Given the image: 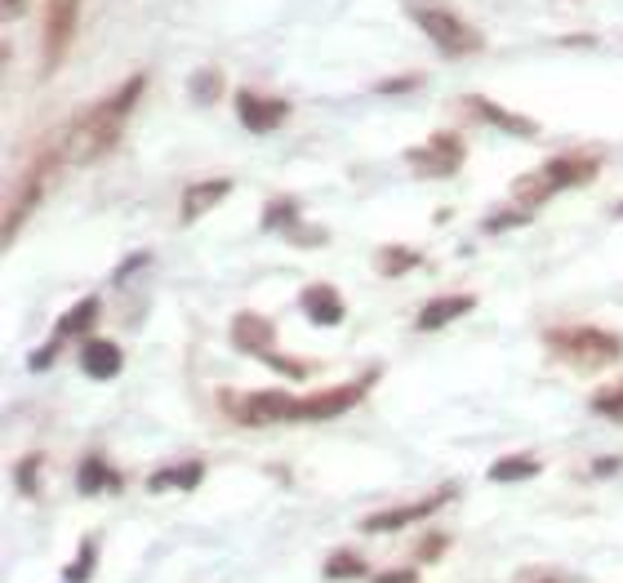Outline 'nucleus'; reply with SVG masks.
Instances as JSON below:
<instances>
[{
  "label": "nucleus",
  "instance_id": "obj_3",
  "mask_svg": "<svg viewBox=\"0 0 623 583\" xmlns=\"http://www.w3.org/2000/svg\"><path fill=\"white\" fill-rule=\"evenodd\" d=\"M414 23H419L428 36H432V45L441 49V54H450V58H463V54H476L481 45V32L476 27H468L459 14H450V10H432V5H424V10H414L409 14Z\"/></svg>",
  "mask_w": 623,
  "mask_h": 583
},
{
  "label": "nucleus",
  "instance_id": "obj_4",
  "mask_svg": "<svg viewBox=\"0 0 623 583\" xmlns=\"http://www.w3.org/2000/svg\"><path fill=\"white\" fill-rule=\"evenodd\" d=\"M370 383H374V370L361 374L357 383H338V387H325V393L303 397L299 410H295V423H321V419H334V415H348L353 406H361V397L370 393Z\"/></svg>",
  "mask_w": 623,
  "mask_h": 583
},
{
  "label": "nucleus",
  "instance_id": "obj_23",
  "mask_svg": "<svg viewBox=\"0 0 623 583\" xmlns=\"http://www.w3.org/2000/svg\"><path fill=\"white\" fill-rule=\"evenodd\" d=\"M219 85H223L219 68L196 72V77H192V98H196V103H215V98H219Z\"/></svg>",
  "mask_w": 623,
  "mask_h": 583
},
{
  "label": "nucleus",
  "instance_id": "obj_11",
  "mask_svg": "<svg viewBox=\"0 0 623 583\" xmlns=\"http://www.w3.org/2000/svg\"><path fill=\"white\" fill-rule=\"evenodd\" d=\"M299 303H303V312H308L312 326H338V320L348 316V303L338 299L334 285H308V290L299 294Z\"/></svg>",
  "mask_w": 623,
  "mask_h": 583
},
{
  "label": "nucleus",
  "instance_id": "obj_8",
  "mask_svg": "<svg viewBox=\"0 0 623 583\" xmlns=\"http://www.w3.org/2000/svg\"><path fill=\"white\" fill-rule=\"evenodd\" d=\"M236 116H241V125L250 129V135H267V129H276L290 116V103L254 94V90H236Z\"/></svg>",
  "mask_w": 623,
  "mask_h": 583
},
{
  "label": "nucleus",
  "instance_id": "obj_13",
  "mask_svg": "<svg viewBox=\"0 0 623 583\" xmlns=\"http://www.w3.org/2000/svg\"><path fill=\"white\" fill-rule=\"evenodd\" d=\"M232 191V178H205V183H192L183 191V223H196L205 210H215L223 197Z\"/></svg>",
  "mask_w": 623,
  "mask_h": 583
},
{
  "label": "nucleus",
  "instance_id": "obj_14",
  "mask_svg": "<svg viewBox=\"0 0 623 583\" xmlns=\"http://www.w3.org/2000/svg\"><path fill=\"white\" fill-rule=\"evenodd\" d=\"M120 365H125V357H120V348L107 343V339H90L85 352H81V370H85L90 378H116Z\"/></svg>",
  "mask_w": 623,
  "mask_h": 583
},
{
  "label": "nucleus",
  "instance_id": "obj_12",
  "mask_svg": "<svg viewBox=\"0 0 623 583\" xmlns=\"http://www.w3.org/2000/svg\"><path fill=\"white\" fill-rule=\"evenodd\" d=\"M276 339V326L267 316H258V312H241L236 320H232V343L241 348V352H254V357H267L272 343Z\"/></svg>",
  "mask_w": 623,
  "mask_h": 583
},
{
  "label": "nucleus",
  "instance_id": "obj_9",
  "mask_svg": "<svg viewBox=\"0 0 623 583\" xmlns=\"http://www.w3.org/2000/svg\"><path fill=\"white\" fill-rule=\"evenodd\" d=\"M446 499H450V490H441V494H432V499H424V503H405V508H392V512H379V516H366V522H361V530H366V535H383V530H401V526H409V522H419V516L437 512V508H441Z\"/></svg>",
  "mask_w": 623,
  "mask_h": 583
},
{
  "label": "nucleus",
  "instance_id": "obj_6",
  "mask_svg": "<svg viewBox=\"0 0 623 583\" xmlns=\"http://www.w3.org/2000/svg\"><path fill=\"white\" fill-rule=\"evenodd\" d=\"M81 0H45V72H54L77 36Z\"/></svg>",
  "mask_w": 623,
  "mask_h": 583
},
{
  "label": "nucleus",
  "instance_id": "obj_22",
  "mask_svg": "<svg viewBox=\"0 0 623 583\" xmlns=\"http://www.w3.org/2000/svg\"><path fill=\"white\" fill-rule=\"evenodd\" d=\"M357 574H366V561L357 552H334L325 561V579H357Z\"/></svg>",
  "mask_w": 623,
  "mask_h": 583
},
{
  "label": "nucleus",
  "instance_id": "obj_5",
  "mask_svg": "<svg viewBox=\"0 0 623 583\" xmlns=\"http://www.w3.org/2000/svg\"><path fill=\"white\" fill-rule=\"evenodd\" d=\"M405 161H409L414 174H424V178H450L463 165V139L450 135V129H441V135H432L424 148H409Z\"/></svg>",
  "mask_w": 623,
  "mask_h": 583
},
{
  "label": "nucleus",
  "instance_id": "obj_28",
  "mask_svg": "<svg viewBox=\"0 0 623 583\" xmlns=\"http://www.w3.org/2000/svg\"><path fill=\"white\" fill-rule=\"evenodd\" d=\"M409 85H419V77H401V81H383V85H379V94H401V90H409Z\"/></svg>",
  "mask_w": 623,
  "mask_h": 583
},
{
  "label": "nucleus",
  "instance_id": "obj_24",
  "mask_svg": "<svg viewBox=\"0 0 623 583\" xmlns=\"http://www.w3.org/2000/svg\"><path fill=\"white\" fill-rule=\"evenodd\" d=\"M592 410L605 415V419H614V423H623V383L610 387V393H601V397H592Z\"/></svg>",
  "mask_w": 623,
  "mask_h": 583
},
{
  "label": "nucleus",
  "instance_id": "obj_10",
  "mask_svg": "<svg viewBox=\"0 0 623 583\" xmlns=\"http://www.w3.org/2000/svg\"><path fill=\"white\" fill-rule=\"evenodd\" d=\"M468 107L481 116V120H491V125H499L504 135H517V139H539V125L530 120V116H517V112H508V107H499L495 98H481V94H468Z\"/></svg>",
  "mask_w": 623,
  "mask_h": 583
},
{
  "label": "nucleus",
  "instance_id": "obj_7",
  "mask_svg": "<svg viewBox=\"0 0 623 583\" xmlns=\"http://www.w3.org/2000/svg\"><path fill=\"white\" fill-rule=\"evenodd\" d=\"M295 410H299V397L290 393H250L236 401L232 415L250 428H263V423H295Z\"/></svg>",
  "mask_w": 623,
  "mask_h": 583
},
{
  "label": "nucleus",
  "instance_id": "obj_25",
  "mask_svg": "<svg viewBox=\"0 0 623 583\" xmlns=\"http://www.w3.org/2000/svg\"><path fill=\"white\" fill-rule=\"evenodd\" d=\"M272 370H281V374H290V378H308V365L303 361H290V357H281V352H267L263 357Z\"/></svg>",
  "mask_w": 623,
  "mask_h": 583
},
{
  "label": "nucleus",
  "instance_id": "obj_2",
  "mask_svg": "<svg viewBox=\"0 0 623 583\" xmlns=\"http://www.w3.org/2000/svg\"><path fill=\"white\" fill-rule=\"evenodd\" d=\"M597 170H601L597 156H557V161H547L539 174L521 178L517 197H526V191H530V201H547V197H557L562 187H579V183L597 178Z\"/></svg>",
  "mask_w": 623,
  "mask_h": 583
},
{
  "label": "nucleus",
  "instance_id": "obj_15",
  "mask_svg": "<svg viewBox=\"0 0 623 583\" xmlns=\"http://www.w3.org/2000/svg\"><path fill=\"white\" fill-rule=\"evenodd\" d=\"M94 326H99V294L81 299L72 312H62L58 326H54V339H81V335H90Z\"/></svg>",
  "mask_w": 623,
  "mask_h": 583
},
{
  "label": "nucleus",
  "instance_id": "obj_27",
  "mask_svg": "<svg viewBox=\"0 0 623 583\" xmlns=\"http://www.w3.org/2000/svg\"><path fill=\"white\" fill-rule=\"evenodd\" d=\"M143 264H148V249H143V254H129L125 264H120V272H116V285H125V281H129L138 268H143Z\"/></svg>",
  "mask_w": 623,
  "mask_h": 583
},
{
  "label": "nucleus",
  "instance_id": "obj_29",
  "mask_svg": "<svg viewBox=\"0 0 623 583\" xmlns=\"http://www.w3.org/2000/svg\"><path fill=\"white\" fill-rule=\"evenodd\" d=\"M379 583H419V574L414 570H388V574H379Z\"/></svg>",
  "mask_w": 623,
  "mask_h": 583
},
{
  "label": "nucleus",
  "instance_id": "obj_32",
  "mask_svg": "<svg viewBox=\"0 0 623 583\" xmlns=\"http://www.w3.org/2000/svg\"><path fill=\"white\" fill-rule=\"evenodd\" d=\"M19 5H23V0H5V10H10V14H14V10H19Z\"/></svg>",
  "mask_w": 623,
  "mask_h": 583
},
{
  "label": "nucleus",
  "instance_id": "obj_17",
  "mask_svg": "<svg viewBox=\"0 0 623 583\" xmlns=\"http://www.w3.org/2000/svg\"><path fill=\"white\" fill-rule=\"evenodd\" d=\"M205 477V464H183V468H161V473H152V481H148V490H192L196 481Z\"/></svg>",
  "mask_w": 623,
  "mask_h": 583
},
{
  "label": "nucleus",
  "instance_id": "obj_16",
  "mask_svg": "<svg viewBox=\"0 0 623 583\" xmlns=\"http://www.w3.org/2000/svg\"><path fill=\"white\" fill-rule=\"evenodd\" d=\"M472 294H446V299H432L424 312H419V330H441L450 320H459L463 312H472Z\"/></svg>",
  "mask_w": 623,
  "mask_h": 583
},
{
  "label": "nucleus",
  "instance_id": "obj_20",
  "mask_svg": "<svg viewBox=\"0 0 623 583\" xmlns=\"http://www.w3.org/2000/svg\"><path fill=\"white\" fill-rule=\"evenodd\" d=\"M526 477H539V459L530 455H508L491 468V481H526Z\"/></svg>",
  "mask_w": 623,
  "mask_h": 583
},
{
  "label": "nucleus",
  "instance_id": "obj_26",
  "mask_svg": "<svg viewBox=\"0 0 623 583\" xmlns=\"http://www.w3.org/2000/svg\"><path fill=\"white\" fill-rule=\"evenodd\" d=\"M530 214L526 210H508V214H495V219H486V232H504V228H521Z\"/></svg>",
  "mask_w": 623,
  "mask_h": 583
},
{
  "label": "nucleus",
  "instance_id": "obj_1",
  "mask_svg": "<svg viewBox=\"0 0 623 583\" xmlns=\"http://www.w3.org/2000/svg\"><path fill=\"white\" fill-rule=\"evenodd\" d=\"M547 348L562 352L566 361L597 370V365H614L623 357V339L610 330H592V326H575V330H547Z\"/></svg>",
  "mask_w": 623,
  "mask_h": 583
},
{
  "label": "nucleus",
  "instance_id": "obj_30",
  "mask_svg": "<svg viewBox=\"0 0 623 583\" xmlns=\"http://www.w3.org/2000/svg\"><path fill=\"white\" fill-rule=\"evenodd\" d=\"M58 348H62V339H54V343H49L45 352H36V357H32V370H45V365L54 361V352H58Z\"/></svg>",
  "mask_w": 623,
  "mask_h": 583
},
{
  "label": "nucleus",
  "instance_id": "obj_31",
  "mask_svg": "<svg viewBox=\"0 0 623 583\" xmlns=\"http://www.w3.org/2000/svg\"><path fill=\"white\" fill-rule=\"evenodd\" d=\"M610 473H619V459H601L597 464V477H610Z\"/></svg>",
  "mask_w": 623,
  "mask_h": 583
},
{
  "label": "nucleus",
  "instance_id": "obj_18",
  "mask_svg": "<svg viewBox=\"0 0 623 583\" xmlns=\"http://www.w3.org/2000/svg\"><path fill=\"white\" fill-rule=\"evenodd\" d=\"M374 264H379L383 277H401V272H409V268H419V264H424V254L401 249V245H388V249L374 254Z\"/></svg>",
  "mask_w": 623,
  "mask_h": 583
},
{
  "label": "nucleus",
  "instance_id": "obj_21",
  "mask_svg": "<svg viewBox=\"0 0 623 583\" xmlns=\"http://www.w3.org/2000/svg\"><path fill=\"white\" fill-rule=\"evenodd\" d=\"M120 481H116V473L103 464V459H85L81 464V490L85 494H99V490H116Z\"/></svg>",
  "mask_w": 623,
  "mask_h": 583
},
{
  "label": "nucleus",
  "instance_id": "obj_19",
  "mask_svg": "<svg viewBox=\"0 0 623 583\" xmlns=\"http://www.w3.org/2000/svg\"><path fill=\"white\" fill-rule=\"evenodd\" d=\"M299 223V206L290 201V197H276V201H267V210H263V232H290Z\"/></svg>",
  "mask_w": 623,
  "mask_h": 583
},
{
  "label": "nucleus",
  "instance_id": "obj_33",
  "mask_svg": "<svg viewBox=\"0 0 623 583\" xmlns=\"http://www.w3.org/2000/svg\"><path fill=\"white\" fill-rule=\"evenodd\" d=\"M614 214H619V219H623V206H614Z\"/></svg>",
  "mask_w": 623,
  "mask_h": 583
}]
</instances>
